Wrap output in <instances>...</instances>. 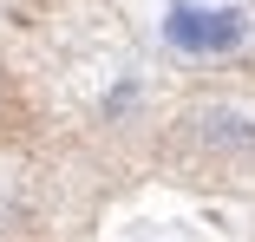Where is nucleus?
I'll use <instances>...</instances> for the list:
<instances>
[{"label":"nucleus","instance_id":"obj_1","mask_svg":"<svg viewBox=\"0 0 255 242\" xmlns=\"http://www.w3.org/2000/svg\"><path fill=\"white\" fill-rule=\"evenodd\" d=\"M164 33L183 53H223V46L242 39V13H229V7H170Z\"/></svg>","mask_w":255,"mask_h":242},{"label":"nucleus","instance_id":"obj_2","mask_svg":"<svg viewBox=\"0 0 255 242\" xmlns=\"http://www.w3.org/2000/svg\"><path fill=\"white\" fill-rule=\"evenodd\" d=\"M190 124H196V137L210 151H255V118L236 112V105H203Z\"/></svg>","mask_w":255,"mask_h":242}]
</instances>
